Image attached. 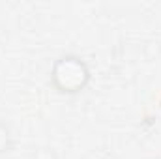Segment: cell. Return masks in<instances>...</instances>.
<instances>
[{"label":"cell","mask_w":161,"mask_h":159,"mask_svg":"<svg viewBox=\"0 0 161 159\" xmlns=\"http://www.w3.org/2000/svg\"><path fill=\"white\" fill-rule=\"evenodd\" d=\"M11 148V135H9V127L0 123V154L8 152Z\"/></svg>","instance_id":"obj_2"},{"label":"cell","mask_w":161,"mask_h":159,"mask_svg":"<svg viewBox=\"0 0 161 159\" xmlns=\"http://www.w3.org/2000/svg\"><path fill=\"white\" fill-rule=\"evenodd\" d=\"M88 64L73 54L60 56L51 68V82L60 94H79L90 82Z\"/></svg>","instance_id":"obj_1"}]
</instances>
